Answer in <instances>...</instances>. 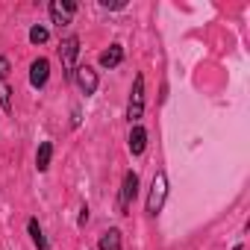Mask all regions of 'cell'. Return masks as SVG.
<instances>
[{
  "mask_svg": "<svg viewBox=\"0 0 250 250\" xmlns=\"http://www.w3.org/2000/svg\"><path fill=\"white\" fill-rule=\"evenodd\" d=\"M165 194H168V177H165V171H156L153 186H150V197H147V212L150 215H159L162 212Z\"/></svg>",
  "mask_w": 250,
  "mask_h": 250,
  "instance_id": "6da1fadb",
  "label": "cell"
},
{
  "mask_svg": "<svg viewBox=\"0 0 250 250\" xmlns=\"http://www.w3.org/2000/svg\"><path fill=\"white\" fill-rule=\"evenodd\" d=\"M142 112H145V77L139 74V77H136V83H133L130 109H127V118H130V124H133V121H139V118H142Z\"/></svg>",
  "mask_w": 250,
  "mask_h": 250,
  "instance_id": "7a4b0ae2",
  "label": "cell"
},
{
  "mask_svg": "<svg viewBox=\"0 0 250 250\" xmlns=\"http://www.w3.org/2000/svg\"><path fill=\"white\" fill-rule=\"evenodd\" d=\"M74 12H77V3H74V0H53V3H50V18H53L56 27L71 24V15H74Z\"/></svg>",
  "mask_w": 250,
  "mask_h": 250,
  "instance_id": "3957f363",
  "label": "cell"
},
{
  "mask_svg": "<svg viewBox=\"0 0 250 250\" xmlns=\"http://www.w3.org/2000/svg\"><path fill=\"white\" fill-rule=\"evenodd\" d=\"M59 53H62V65H65V71L74 74V62H77V53H80V39H77V36H68V39L62 42Z\"/></svg>",
  "mask_w": 250,
  "mask_h": 250,
  "instance_id": "277c9868",
  "label": "cell"
},
{
  "mask_svg": "<svg viewBox=\"0 0 250 250\" xmlns=\"http://www.w3.org/2000/svg\"><path fill=\"white\" fill-rule=\"evenodd\" d=\"M74 77H77V85L83 88V94H94L97 91V71L83 65V68H74Z\"/></svg>",
  "mask_w": 250,
  "mask_h": 250,
  "instance_id": "5b68a950",
  "label": "cell"
},
{
  "mask_svg": "<svg viewBox=\"0 0 250 250\" xmlns=\"http://www.w3.org/2000/svg\"><path fill=\"white\" fill-rule=\"evenodd\" d=\"M136 194H139V177L130 171L127 177H124V188H121V212L130 209V203L136 200Z\"/></svg>",
  "mask_w": 250,
  "mask_h": 250,
  "instance_id": "8992f818",
  "label": "cell"
},
{
  "mask_svg": "<svg viewBox=\"0 0 250 250\" xmlns=\"http://www.w3.org/2000/svg\"><path fill=\"white\" fill-rule=\"evenodd\" d=\"M47 74H50V62H47V59H36L33 68H30V83H33L36 88H42V85L47 83Z\"/></svg>",
  "mask_w": 250,
  "mask_h": 250,
  "instance_id": "52a82bcc",
  "label": "cell"
},
{
  "mask_svg": "<svg viewBox=\"0 0 250 250\" xmlns=\"http://www.w3.org/2000/svg\"><path fill=\"white\" fill-rule=\"evenodd\" d=\"M121 59H124L121 44H112L109 50H103V53H100V65H103V68H115V65H121Z\"/></svg>",
  "mask_w": 250,
  "mask_h": 250,
  "instance_id": "ba28073f",
  "label": "cell"
},
{
  "mask_svg": "<svg viewBox=\"0 0 250 250\" xmlns=\"http://www.w3.org/2000/svg\"><path fill=\"white\" fill-rule=\"evenodd\" d=\"M145 147H147V133H145V127H133V133H130V150L139 156V153H145Z\"/></svg>",
  "mask_w": 250,
  "mask_h": 250,
  "instance_id": "9c48e42d",
  "label": "cell"
},
{
  "mask_svg": "<svg viewBox=\"0 0 250 250\" xmlns=\"http://www.w3.org/2000/svg\"><path fill=\"white\" fill-rule=\"evenodd\" d=\"M50 156H53V145H50V142H42V145H39V153H36L39 171H47V168H50Z\"/></svg>",
  "mask_w": 250,
  "mask_h": 250,
  "instance_id": "30bf717a",
  "label": "cell"
},
{
  "mask_svg": "<svg viewBox=\"0 0 250 250\" xmlns=\"http://www.w3.org/2000/svg\"><path fill=\"white\" fill-rule=\"evenodd\" d=\"M100 250H121V232L118 229H109L100 235Z\"/></svg>",
  "mask_w": 250,
  "mask_h": 250,
  "instance_id": "8fae6325",
  "label": "cell"
},
{
  "mask_svg": "<svg viewBox=\"0 0 250 250\" xmlns=\"http://www.w3.org/2000/svg\"><path fill=\"white\" fill-rule=\"evenodd\" d=\"M30 235H33V241H36V247H39V250H50V247H47V241H44V235H42L39 221H30Z\"/></svg>",
  "mask_w": 250,
  "mask_h": 250,
  "instance_id": "7c38bea8",
  "label": "cell"
},
{
  "mask_svg": "<svg viewBox=\"0 0 250 250\" xmlns=\"http://www.w3.org/2000/svg\"><path fill=\"white\" fill-rule=\"evenodd\" d=\"M0 106H3L6 112L12 109V91H9V85H6V80H0Z\"/></svg>",
  "mask_w": 250,
  "mask_h": 250,
  "instance_id": "4fadbf2b",
  "label": "cell"
},
{
  "mask_svg": "<svg viewBox=\"0 0 250 250\" xmlns=\"http://www.w3.org/2000/svg\"><path fill=\"white\" fill-rule=\"evenodd\" d=\"M47 36H50V33H47L44 27H33V30H30V42H33V44H44Z\"/></svg>",
  "mask_w": 250,
  "mask_h": 250,
  "instance_id": "5bb4252c",
  "label": "cell"
},
{
  "mask_svg": "<svg viewBox=\"0 0 250 250\" xmlns=\"http://www.w3.org/2000/svg\"><path fill=\"white\" fill-rule=\"evenodd\" d=\"M6 77H9V62L0 56V80H6Z\"/></svg>",
  "mask_w": 250,
  "mask_h": 250,
  "instance_id": "9a60e30c",
  "label": "cell"
},
{
  "mask_svg": "<svg viewBox=\"0 0 250 250\" xmlns=\"http://www.w3.org/2000/svg\"><path fill=\"white\" fill-rule=\"evenodd\" d=\"M232 250H241V247H232Z\"/></svg>",
  "mask_w": 250,
  "mask_h": 250,
  "instance_id": "2e32d148",
  "label": "cell"
}]
</instances>
